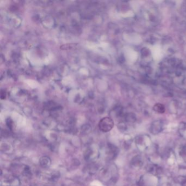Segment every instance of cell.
Listing matches in <instances>:
<instances>
[{
    "label": "cell",
    "mask_w": 186,
    "mask_h": 186,
    "mask_svg": "<svg viewBox=\"0 0 186 186\" xmlns=\"http://www.w3.org/2000/svg\"><path fill=\"white\" fill-rule=\"evenodd\" d=\"M114 122L110 118L106 117L103 118L102 119L99 121V129L102 130L103 132H108L112 130L114 127Z\"/></svg>",
    "instance_id": "6da1fadb"
},
{
    "label": "cell",
    "mask_w": 186,
    "mask_h": 186,
    "mask_svg": "<svg viewBox=\"0 0 186 186\" xmlns=\"http://www.w3.org/2000/svg\"><path fill=\"white\" fill-rule=\"evenodd\" d=\"M39 164L40 166L44 168L49 167L51 165V159L47 156H43L40 158Z\"/></svg>",
    "instance_id": "7a4b0ae2"
},
{
    "label": "cell",
    "mask_w": 186,
    "mask_h": 186,
    "mask_svg": "<svg viewBox=\"0 0 186 186\" xmlns=\"http://www.w3.org/2000/svg\"><path fill=\"white\" fill-rule=\"evenodd\" d=\"M153 110L155 112L159 114H163L165 111V108L163 104H161V103H157V104H155V106H153Z\"/></svg>",
    "instance_id": "3957f363"
}]
</instances>
